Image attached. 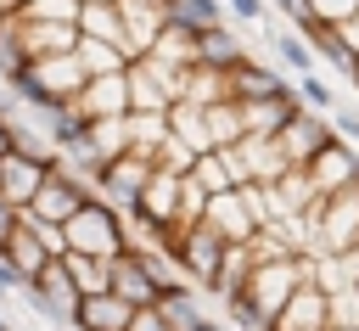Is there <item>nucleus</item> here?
<instances>
[{
    "label": "nucleus",
    "instance_id": "obj_42",
    "mask_svg": "<svg viewBox=\"0 0 359 331\" xmlns=\"http://www.w3.org/2000/svg\"><path fill=\"white\" fill-rule=\"evenodd\" d=\"M11 107H17V101H11ZM11 107H0V157H6V151H11V118H6V112H11Z\"/></svg>",
    "mask_w": 359,
    "mask_h": 331
},
{
    "label": "nucleus",
    "instance_id": "obj_32",
    "mask_svg": "<svg viewBox=\"0 0 359 331\" xmlns=\"http://www.w3.org/2000/svg\"><path fill=\"white\" fill-rule=\"evenodd\" d=\"M79 62H84V67H90V79H95V73H123L135 56H129V50H118V45H107V39L79 34Z\"/></svg>",
    "mask_w": 359,
    "mask_h": 331
},
{
    "label": "nucleus",
    "instance_id": "obj_41",
    "mask_svg": "<svg viewBox=\"0 0 359 331\" xmlns=\"http://www.w3.org/2000/svg\"><path fill=\"white\" fill-rule=\"evenodd\" d=\"M17 219H22V208H11V202L0 196V241H6L11 230H17Z\"/></svg>",
    "mask_w": 359,
    "mask_h": 331
},
{
    "label": "nucleus",
    "instance_id": "obj_7",
    "mask_svg": "<svg viewBox=\"0 0 359 331\" xmlns=\"http://www.w3.org/2000/svg\"><path fill=\"white\" fill-rule=\"evenodd\" d=\"M151 174H157V163H151V157L123 151V157H112V163H107V174L95 180V196H107L118 213H135V202H140V191L151 185Z\"/></svg>",
    "mask_w": 359,
    "mask_h": 331
},
{
    "label": "nucleus",
    "instance_id": "obj_5",
    "mask_svg": "<svg viewBox=\"0 0 359 331\" xmlns=\"http://www.w3.org/2000/svg\"><path fill=\"white\" fill-rule=\"evenodd\" d=\"M90 196H95V185H90L84 174H73V168L56 157V163H50V174H45V185H39V196H34L22 213H28V219H39V224H67Z\"/></svg>",
    "mask_w": 359,
    "mask_h": 331
},
{
    "label": "nucleus",
    "instance_id": "obj_12",
    "mask_svg": "<svg viewBox=\"0 0 359 331\" xmlns=\"http://www.w3.org/2000/svg\"><path fill=\"white\" fill-rule=\"evenodd\" d=\"M73 107L84 118H129V67L123 73H95Z\"/></svg>",
    "mask_w": 359,
    "mask_h": 331
},
{
    "label": "nucleus",
    "instance_id": "obj_21",
    "mask_svg": "<svg viewBox=\"0 0 359 331\" xmlns=\"http://www.w3.org/2000/svg\"><path fill=\"white\" fill-rule=\"evenodd\" d=\"M0 258H11V264L28 275V281H34V275L50 264V247H45V236H39V224H34L28 213H22V219H17V230L0 241Z\"/></svg>",
    "mask_w": 359,
    "mask_h": 331
},
{
    "label": "nucleus",
    "instance_id": "obj_44",
    "mask_svg": "<svg viewBox=\"0 0 359 331\" xmlns=\"http://www.w3.org/2000/svg\"><path fill=\"white\" fill-rule=\"evenodd\" d=\"M22 11V0H0V17H17Z\"/></svg>",
    "mask_w": 359,
    "mask_h": 331
},
{
    "label": "nucleus",
    "instance_id": "obj_19",
    "mask_svg": "<svg viewBox=\"0 0 359 331\" xmlns=\"http://www.w3.org/2000/svg\"><path fill=\"white\" fill-rule=\"evenodd\" d=\"M297 79H286L280 67H269V62H241V67H230V95L236 101H264V95H286Z\"/></svg>",
    "mask_w": 359,
    "mask_h": 331
},
{
    "label": "nucleus",
    "instance_id": "obj_16",
    "mask_svg": "<svg viewBox=\"0 0 359 331\" xmlns=\"http://www.w3.org/2000/svg\"><path fill=\"white\" fill-rule=\"evenodd\" d=\"M17 39H22V56H28V62L79 50V28H73V22H28L22 11H17Z\"/></svg>",
    "mask_w": 359,
    "mask_h": 331
},
{
    "label": "nucleus",
    "instance_id": "obj_11",
    "mask_svg": "<svg viewBox=\"0 0 359 331\" xmlns=\"http://www.w3.org/2000/svg\"><path fill=\"white\" fill-rule=\"evenodd\" d=\"M309 180H314V191H320V196L359 185V151H353V140H342V135H337V140L309 163Z\"/></svg>",
    "mask_w": 359,
    "mask_h": 331
},
{
    "label": "nucleus",
    "instance_id": "obj_33",
    "mask_svg": "<svg viewBox=\"0 0 359 331\" xmlns=\"http://www.w3.org/2000/svg\"><path fill=\"white\" fill-rule=\"evenodd\" d=\"M90 146L112 163L129 151V118H90Z\"/></svg>",
    "mask_w": 359,
    "mask_h": 331
},
{
    "label": "nucleus",
    "instance_id": "obj_15",
    "mask_svg": "<svg viewBox=\"0 0 359 331\" xmlns=\"http://www.w3.org/2000/svg\"><path fill=\"white\" fill-rule=\"evenodd\" d=\"M107 292H118V297L135 303V309H151V303L163 297L140 252H118V258H112V281H107Z\"/></svg>",
    "mask_w": 359,
    "mask_h": 331
},
{
    "label": "nucleus",
    "instance_id": "obj_35",
    "mask_svg": "<svg viewBox=\"0 0 359 331\" xmlns=\"http://www.w3.org/2000/svg\"><path fill=\"white\" fill-rule=\"evenodd\" d=\"M22 17H28V22H73V28H79L84 0H28Z\"/></svg>",
    "mask_w": 359,
    "mask_h": 331
},
{
    "label": "nucleus",
    "instance_id": "obj_20",
    "mask_svg": "<svg viewBox=\"0 0 359 331\" xmlns=\"http://www.w3.org/2000/svg\"><path fill=\"white\" fill-rule=\"evenodd\" d=\"M303 39H309V45H314V56H320L325 67H337L342 79H353V73H359V50L342 39V28H337V22L314 17V22H303Z\"/></svg>",
    "mask_w": 359,
    "mask_h": 331
},
{
    "label": "nucleus",
    "instance_id": "obj_28",
    "mask_svg": "<svg viewBox=\"0 0 359 331\" xmlns=\"http://www.w3.org/2000/svg\"><path fill=\"white\" fill-rule=\"evenodd\" d=\"M202 112H208V129H213V146H219V151H230V146L247 140V112H241V101H213V107H202Z\"/></svg>",
    "mask_w": 359,
    "mask_h": 331
},
{
    "label": "nucleus",
    "instance_id": "obj_40",
    "mask_svg": "<svg viewBox=\"0 0 359 331\" xmlns=\"http://www.w3.org/2000/svg\"><path fill=\"white\" fill-rule=\"evenodd\" d=\"M129 331H168V320H163L157 303H151V309H135V325H129Z\"/></svg>",
    "mask_w": 359,
    "mask_h": 331
},
{
    "label": "nucleus",
    "instance_id": "obj_1",
    "mask_svg": "<svg viewBox=\"0 0 359 331\" xmlns=\"http://www.w3.org/2000/svg\"><path fill=\"white\" fill-rule=\"evenodd\" d=\"M62 230H67V252H90V258H118V252H129L123 213H118L107 196H90Z\"/></svg>",
    "mask_w": 359,
    "mask_h": 331
},
{
    "label": "nucleus",
    "instance_id": "obj_2",
    "mask_svg": "<svg viewBox=\"0 0 359 331\" xmlns=\"http://www.w3.org/2000/svg\"><path fill=\"white\" fill-rule=\"evenodd\" d=\"M359 241V185L320 196V208L309 213V252L314 258H337Z\"/></svg>",
    "mask_w": 359,
    "mask_h": 331
},
{
    "label": "nucleus",
    "instance_id": "obj_43",
    "mask_svg": "<svg viewBox=\"0 0 359 331\" xmlns=\"http://www.w3.org/2000/svg\"><path fill=\"white\" fill-rule=\"evenodd\" d=\"M337 28H342V39H348V45L359 50V17H348V22H337Z\"/></svg>",
    "mask_w": 359,
    "mask_h": 331
},
{
    "label": "nucleus",
    "instance_id": "obj_46",
    "mask_svg": "<svg viewBox=\"0 0 359 331\" xmlns=\"http://www.w3.org/2000/svg\"><path fill=\"white\" fill-rule=\"evenodd\" d=\"M353 303H359V292H353Z\"/></svg>",
    "mask_w": 359,
    "mask_h": 331
},
{
    "label": "nucleus",
    "instance_id": "obj_4",
    "mask_svg": "<svg viewBox=\"0 0 359 331\" xmlns=\"http://www.w3.org/2000/svg\"><path fill=\"white\" fill-rule=\"evenodd\" d=\"M22 303L45 320V325H56V331H73V314H79V303H84V292L73 286V275H67V264L62 258H50L34 281H28V292H22Z\"/></svg>",
    "mask_w": 359,
    "mask_h": 331
},
{
    "label": "nucleus",
    "instance_id": "obj_38",
    "mask_svg": "<svg viewBox=\"0 0 359 331\" xmlns=\"http://www.w3.org/2000/svg\"><path fill=\"white\" fill-rule=\"evenodd\" d=\"M269 6H275V11H280V17L292 22V28H303V22H314V6H309V0H269Z\"/></svg>",
    "mask_w": 359,
    "mask_h": 331
},
{
    "label": "nucleus",
    "instance_id": "obj_34",
    "mask_svg": "<svg viewBox=\"0 0 359 331\" xmlns=\"http://www.w3.org/2000/svg\"><path fill=\"white\" fill-rule=\"evenodd\" d=\"M297 95H303V107H314V112H337V90H331V79L314 67V73H297Z\"/></svg>",
    "mask_w": 359,
    "mask_h": 331
},
{
    "label": "nucleus",
    "instance_id": "obj_24",
    "mask_svg": "<svg viewBox=\"0 0 359 331\" xmlns=\"http://www.w3.org/2000/svg\"><path fill=\"white\" fill-rule=\"evenodd\" d=\"M264 39H269L275 62H280V67H292V79L320 67V56H314V45L303 39V28H292V22H269V28H264Z\"/></svg>",
    "mask_w": 359,
    "mask_h": 331
},
{
    "label": "nucleus",
    "instance_id": "obj_13",
    "mask_svg": "<svg viewBox=\"0 0 359 331\" xmlns=\"http://www.w3.org/2000/svg\"><path fill=\"white\" fill-rule=\"evenodd\" d=\"M45 174H50V163L22 157V151H6V157H0V196H6L11 208H28V202L39 196V185H45Z\"/></svg>",
    "mask_w": 359,
    "mask_h": 331
},
{
    "label": "nucleus",
    "instance_id": "obj_23",
    "mask_svg": "<svg viewBox=\"0 0 359 331\" xmlns=\"http://www.w3.org/2000/svg\"><path fill=\"white\" fill-rule=\"evenodd\" d=\"M196 62H202V67H224V73H230V67H241V62H247V39H241L230 22L202 28V34H196Z\"/></svg>",
    "mask_w": 359,
    "mask_h": 331
},
{
    "label": "nucleus",
    "instance_id": "obj_30",
    "mask_svg": "<svg viewBox=\"0 0 359 331\" xmlns=\"http://www.w3.org/2000/svg\"><path fill=\"white\" fill-rule=\"evenodd\" d=\"M252 269H258V264H252V247H230V252H224V269H219V281H213V292H208V297H213V303L236 297V292L252 281Z\"/></svg>",
    "mask_w": 359,
    "mask_h": 331
},
{
    "label": "nucleus",
    "instance_id": "obj_14",
    "mask_svg": "<svg viewBox=\"0 0 359 331\" xmlns=\"http://www.w3.org/2000/svg\"><path fill=\"white\" fill-rule=\"evenodd\" d=\"M241 112H247V135H258V140H275L297 112H303V95H297V84L286 90V95H264V101H241Z\"/></svg>",
    "mask_w": 359,
    "mask_h": 331
},
{
    "label": "nucleus",
    "instance_id": "obj_26",
    "mask_svg": "<svg viewBox=\"0 0 359 331\" xmlns=\"http://www.w3.org/2000/svg\"><path fill=\"white\" fill-rule=\"evenodd\" d=\"M219 22H230L224 0H168V28L202 34V28H219Z\"/></svg>",
    "mask_w": 359,
    "mask_h": 331
},
{
    "label": "nucleus",
    "instance_id": "obj_29",
    "mask_svg": "<svg viewBox=\"0 0 359 331\" xmlns=\"http://www.w3.org/2000/svg\"><path fill=\"white\" fill-rule=\"evenodd\" d=\"M168 123H174V135H180L196 157H202V151H219V146H213V129H208V112H202L196 101H180V107L168 112Z\"/></svg>",
    "mask_w": 359,
    "mask_h": 331
},
{
    "label": "nucleus",
    "instance_id": "obj_10",
    "mask_svg": "<svg viewBox=\"0 0 359 331\" xmlns=\"http://www.w3.org/2000/svg\"><path fill=\"white\" fill-rule=\"evenodd\" d=\"M180 196H185V174L157 168V174H151V185L140 191L135 213H140V219H151V224H163V236H168V230L180 224Z\"/></svg>",
    "mask_w": 359,
    "mask_h": 331
},
{
    "label": "nucleus",
    "instance_id": "obj_37",
    "mask_svg": "<svg viewBox=\"0 0 359 331\" xmlns=\"http://www.w3.org/2000/svg\"><path fill=\"white\" fill-rule=\"evenodd\" d=\"M314 6V17H325V22H348V17H359V0H309Z\"/></svg>",
    "mask_w": 359,
    "mask_h": 331
},
{
    "label": "nucleus",
    "instance_id": "obj_45",
    "mask_svg": "<svg viewBox=\"0 0 359 331\" xmlns=\"http://www.w3.org/2000/svg\"><path fill=\"white\" fill-rule=\"evenodd\" d=\"M353 90H359V73H353Z\"/></svg>",
    "mask_w": 359,
    "mask_h": 331
},
{
    "label": "nucleus",
    "instance_id": "obj_18",
    "mask_svg": "<svg viewBox=\"0 0 359 331\" xmlns=\"http://www.w3.org/2000/svg\"><path fill=\"white\" fill-rule=\"evenodd\" d=\"M118 11H123V28L135 39V56H146L168 34V0H118Z\"/></svg>",
    "mask_w": 359,
    "mask_h": 331
},
{
    "label": "nucleus",
    "instance_id": "obj_17",
    "mask_svg": "<svg viewBox=\"0 0 359 331\" xmlns=\"http://www.w3.org/2000/svg\"><path fill=\"white\" fill-rule=\"evenodd\" d=\"M135 325V303H123L118 292H90L73 314V331H129Z\"/></svg>",
    "mask_w": 359,
    "mask_h": 331
},
{
    "label": "nucleus",
    "instance_id": "obj_36",
    "mask_svg": "<svg viewBox=\"0 0 359 331\" xmlns=\"http://www.w3.org/2000/svg\"><path fill=\"white\" fill-rule=\"evenodd\" d=\"M224 11H230L236 22H247V28H258V22L269 17V0H224Z\"/></svg>",
    "mask_w": 359,
    "mask_h": 331
},
{
    "label": "nucleus",
    "instance_id": "obj_3",
    "mask_svg": "<svg viewBox=\"0 0 359 331\" xmlns=\"http://www.w3.org/2000/svg\"><path fill=\"white\" fill-rule=\"evenodd\" d=\"M185 101V67L163 56H135L129 62V112H174Z\"/></svg>",
    "mask_w": 359,
    "mask_h": 331
},
{
    "label": "nucleus",
    "instance_id": "obj_8",
    "mask_svg": "<svg viewBox=\"0 0 359 331\" xmlns=\"http://www.w3.org/2000/svg\"><path fill=\"white\" fill-rule=\"evenodd\" d=\"M275 140H280V151H286V163H292V168H309V163H314V157H320V151L337 140V123H331L325 112L303 107V112H297V118H292V123H286Z\"/></svg>",
    "mask_w": 359,
    "mask_h": 331
},
{
    "label": "nucleus",
    "instance_id": "obj_6",
    "mask_svg": "<svg viewBox=\"0 0 359 331\" xmlns=\"http://www.w3.org/2000/svg\"><path fill=\"white\" fill-rule=\"evenodd\" d=\"M168 252L180 258V269H185V281H191V286L213 292V281H219V269H224V252H230V241H224V236H219V230L202 219V224L180 230Z\"/></svg>",
    "mask_w": 359,
    "mask_h": 331
},
{
    "label": "nucleus",
    "instance_id": "obj_27",
    "mask_svg": "<svg viewBox=\"0 0 359 331\" xmlns=\"http://www.w3.org/2000/svg\"><path fill=\"white\" fill-rule=\"evenodd\" d=\"M168 135H174L168 112H129V151H140V157L157 163V151H163Z\"/></svg>",
    "mask_w": 359,
    "mask_h": 331
},
{
    "label": "nucleus",
    "instance_id": "obj_39",
    "mask_svg": "<svg viewBox=\"0 0 359 331\" xmlns=\"http://www.w3.org/2000/svg\"><path fill=\"white\" fill-rule=\"evenodd\" d=\"M331 123H337V135H342V140H353V146H359V107H337V112H331Z\"/></svg>",
    "mask_w": 359,
    "mask_h": 331
},
{
    "label": "nucleus",
    "instance_id": "obj_22",
    "mask_svg": "<svg viewBox=\"0 0 359 331\" xmlns=\"http://www.w3.org/2000/svg\"><path fill=\"white\" fill-rule=\"evenodd\" d=\"M79 34H90V39H107V45H118V50H129V56H135V39H129V28H123V11H118V0H84Z\"/></svg>",
    "mask_w": 359,
    "mask_h": 331
},
{
    "label": "nucleus",
    "instance_id": "obj_47",
    "mask_svg": "<svg viewBox=\"0 0 359 331\" xmlns=\"http://www.w3.org/2000/svg\"><path fill=\"white\" fill-rule=\"evenodd\" d=\"M22 6H28V0H22Z\"/></svg>",
    "mask_w": 359,
    "mask_h": 331
},
{
    "label": "nucleus",
    "instance_id": "obj_25",
    "mask_svg": "<svg viewBox=\"0 0 359 331\" xmlns=\"http://www.w3.org/2000/svg\"><path fill=\"white\" fill-rule=\"evenodd\" d=\"M191 180H196L208 196H219V191H236V185H241V163H236V151H202V157L191 163Z\"/></svg>",
    "mask_w": 359,
    "mask_h": 331
},
{
    "label": "nucleus",
    "instance_id": "obj_31",
    "mask_svg": "<svg viewBox=\"0 0 359 331\" xmlns=\"http://www.w3.org/2000/svg\"><path fill=\"white\" fill-rule=\"evenodd\" d=\"M62 264H67V275H73V286L90 297V292H107V281H112V258H90V252H62Z\"/></svg>",
    "mask_w": 359,
    "mask_h": 331
},
{
    "label": "nucleus",
    "instance_id": "obj_9",
    "mask_svg": "<svg viewBox=\"0 0 359 331\" xmlns=\"http://www.w3.org/2000/svg\"><path fill=\"white\" fill-rule=\"evenodd\" d=\"M331 325H337V297L320 281H303L292 303L275 314V331H331Z\"/></svg>",
    "mask_w": 359,
    "mask_h": 331
}]
</instances>
